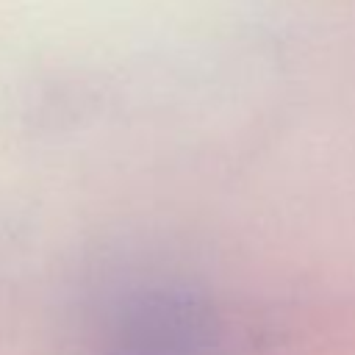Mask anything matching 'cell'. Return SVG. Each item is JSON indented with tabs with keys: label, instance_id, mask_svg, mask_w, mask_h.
Returning <instances> with one entry per match:
<instances>
[{
	"label": "cell",
	"instance_id": "obj_1",
	"mask_svg": "<svg viewBox=\"0 0 355 355\" xmlns=\"http://www.w3.org/2000/svg\"><path fill=\"white\" fill-rule=\"evenodd\" d=\"M122 355H197L200 327L186 308L158 305L144 313L125 333Z\"/></svg>",
	"mask_w": 355,
	"mask_h": 355
}]
</instances>
